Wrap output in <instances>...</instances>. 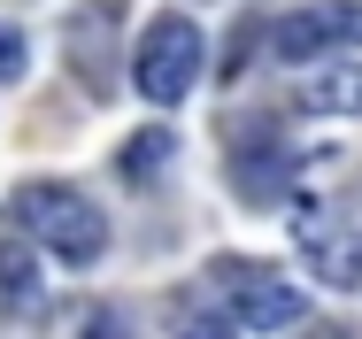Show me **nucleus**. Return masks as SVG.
I'll use <instances>...</instances> for the list:
<instances>
[{"instance_id":"nucleus-4","label":"nucleus","mask_w":362,"mask_h":339,"mask_svg":"<svg viewBox=\"0 0 362 339\" xmlns=\"http://www.w3.org/2000/svg\"><path fill=\"white\" fill-rule=\"evenodd\" d=\"M293 247L308 277H324L332 293H362V231L339 224L332 208H293Z\"/></svg>"},{"instance_id":"nucleus-9","label":"nucleus","mask_w":362,"mask_h":339,"mask_svg":"<svg viewBox=\"0 0 362 339\" xmlns=\"http://www.w3.org/2000/svg\"><path fill=\"white\" fill-rule=\"evenodd\" d=\"M170 154H177V139L162 132V124H146V132L124 139V178H132V185H154V178L170 170Z\"/></svg>"},{"instance_id":"nucleus-10","label":"nucleus","mask_w":362,"mask_h":339,"mask_svg":"<svg viewBox=\"0 0 362 339\" xmlns=\"http://www.w3.org/2000/svg\"><path fill=\"white\" fill-rule=\"evenodd\" d=\"M308 108H316V116H362V69H332V77H316Z\"/></svg>"},{"instance_id":"nucleus-6","label":"nucleus","mask_w":362,"mask_h":339,"mask_svg":"<svg viewBox=\"0 0 362 339\" xmlns=\"http://www.w3.org/2000/svg\"><path fill=\"white\" fill-rule=\"evenodd\" d=\"M293 170H300V154H286V146H247V154H231V185H239L247 201H278L293 185Z\"/></svg>"},{"instance_id":"nucleus-1","label":"nucleus","mask_w":362,"mask_h":339,"mask_svg":"<svg viewBox=\"0 0 362 339\" xmlns=\"http://www.w3.org/2000/svg\"><path fill=\"white\" fill-rule=\"evenodd\" d=\"M8 224H16L31 247H47L54 263H70V270L100 263V247H108V216L85 201L77 185H62V178L16 185V193H8Z\"/></svg>"},{"instance_id":"nucleus-3","label":"nucleus","mask_w":362,"mask_h":339,"mask_svg":"<svg viewBox=\"0 0 362 339\" xmlns=\"http://www.w3.org/2000/svg\"><path fill=\"white\" fill-rule=\"evenodd\" d=\"M209 285L223 293V324L231 332H293V324H308V293L293 277H278L270 263H255V255H216Z\"/></svg>"},{"instance_id":"nucleus-8","label":"nucleus","mask_w":362,"mask_h":339,"mask_svg":"<svg viewBox=\"0 0 362 339\" xmlns=\"http://www.w3.org/2000/svg\"><path fill=\"white\" fill-rule=\"evenodd\" d=\"M332 39H339V8H332V0H324V8H300V16H286V23L270 31V47H278L286 62H316Z\"/></svg>"},{"instance_id":"nucleus-7","label":"nucleus","mask_w":362,"mask_h":339,"mask_svg":"<svg viewBox=\"0 0 362 339\" xmlns=\"http://www.w3.org/2000/svg\"><path fill=\"white\" fill-rule=\"evenodd\" d=\"M39 309V247L16 231L0 239V316H31Z\"/></svg>"},{"instance_id":"nucleus-5","label":"nucleus","mask_w":362,"mask_h":339,"mask_svg":"<svg viewBox=\"0 0 362 339\" xmlns=\"http://www.w3.org/2000/svg\"><path fill=\"white\" fill-rule=\"evenodd\" d=\"M70 69L85 77L93 100H108V85H116V0H85L70 16Z\"/></svg>"},{"instance_id":"nucleus-11","label":"nucleus","mask_w":362,"mask_h":339,"mask_svg":"<svg viewBox=\"0 0 362 339\" xmlns=\"http://www.w3.org/2000/svg\"><path fill=\"white\" fill-rule=\"evenodd\" d=\"M23 69H31V47H23V31H16V23H0V85H8V77H23Z\"/></svg>"},{"instance_id":"nucleus-12","label":"nucleus","mask_w":362,"mask_h":339,"mask_svg":"<svg viewBox=\"0 0 362 339\" xmlns=\"http://www.w3.org/2000/svg\"><path fill=\"white\" fill-rule=\"evenodd\" d=\"M339 8V47H362V0H332Z\"/></svg>"},{"instance_id":"nucleus-2","label":"nucleus","mask_w":362,"mask_h":339,"mask_svg":"<svg viewBox=\"0 0 362 339\" xmlns=\"http://www.w3.org/2000/svg\"><path fill=\"white\" fill-rule=\"evenodd\" d=\"M201 69H209V31L193 16H177V8H162L132 47V85H139L146 108H177L201 85Z\"/></svg>"}]
</instances>
